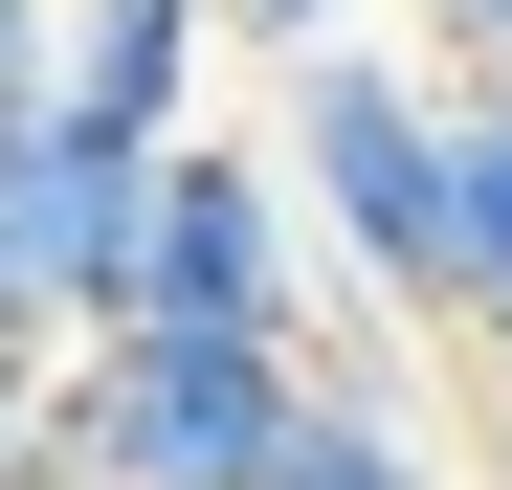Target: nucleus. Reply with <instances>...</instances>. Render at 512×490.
I'll list each match as a JSON object with an SVG mask.
<instances>
[{
	"instance_id": "nucleus-1",
	"label": "nucleus",
	"mask_w": 512,
	"mask_h": 490,
	"mask_svg": "<svg viewBox=\"0 0 512 490\" xmlns=\"http://www.w3.org/2000/svg\"><path fill=\"white\" fill-rule=\"evenodd\" d=\"M268 156L357 312L468 335V90H423L401 45H312V67H268Z\"/></svg>"
},
{
	"instance_id": "nucleus-7",
	"label": "nucleus",
	"mask_w": 512,
	"mask_h": 490,
	"mask_svg": "<svg viewBox=\"0 0 512 490\" xmlns=\"http://www.w3.org/2000/svg\"><path fill=\"white\" fill-rule=\"evenodd\" d=\"M512 312V67H468V335Z\"/></svg>"
},
{
	"instance_id": "nucleus-3",
	"label": "nucleus",
	"mask_w": 512,
	"mask_h": 490,
	"mask_svg": "<svg viewBox=\"0 0 512 490\" xmlns=\"http://www.w3.org/2000/svg\"><path fill=\"white\" fill-rule=\"evenodd\" d=\"M134 312H156V335H334V245H312V201H290L268 134H179V156H156Z\"/></svg>"
},
{
	"instance_id": "nucleus-9",
	"label": "nucleus",
	"mask_w": 512,
	"mask_h": 490,
	"mask_svg": "<svg viewBox=\"0 0 512 490\" xmlns=\"http://www.w3.org/2000/svg\"><path fill=\"white\" fill-rule=\"evenodd\" d=\"M223 45L245 67H312V45H357V0H223Z\"/></svg>"
},
{
	"instance_id": "nucleus-5",
	"label": "nucleus",
	"mask_w": 512,
	"mask_h": 490,
	"mask_svg": "<svg viewBox=\"0 0 512 490\" xmlns=\"http://www.w3.org/2000/svg\"><path fill=\"white\" fill-rule=\"evenodd\" d=\"M201 67H223V0H67V112L112 156H179L201 134Z\"/></svg>"
},
{
	"instance_id": "nucleus-4",
	"label": "nucleus",
	"mask_w": 512,
	"mask_h": 490,
	"mask_svg": "<svg viewBox=\"0 0 512 490\" xmlns=\"http://www.w3.org/2000/svg\"><path fill=\"white\" fill-rule=\"evenodd\" d=\"M134 223H156V156H112L90 112L0 134V290H23L45 335H112L134 312Z\"/></svg>"
},
{
	"instance_id": "nucleus-11",
	"label": "nucleus",
	"mask_w": 512,
	"mask_h": 490,
	"mask_svg": "<svg viewBox=\"0 0 512 490\" xmlns=\"http://www.w3.org/2000/svg\"><path fill=\"white\" fill-rule=\"evenodd\" d=\"M423 23H446V45H468V67H512V0H423Z\"/></svg>"
},
{
	"instance_id": "nucleus-12",
	"label": "nucleus",
	"mask_w": 512,
	"mask_h": 490,
	"mask_svg": "<svg viewBox=\"0 0 512 490\" xmlns=\"http://www.w3.org/2000/svg\"><path fill=\"white\" fill-rule=\"evenodd\" d=\"M468 379H490V446H512V312H490V335H468Z\"/></svg>"
},
{
	"instance_id": "nucleus-10",
	"label": "nucleus",
	"mask_w": 512,
	"mask_h": 490,
	"mask_svg": "<svg viewBox=\"0 0 512 490\" xmlns=\"http://www.w3.org/2000/svg\"><path fill=\"white\" fill-rule=\"evenodd\" d=\"M45 379H67V335H45L23 290H0V424H45Z\"/></svg>"
},
{
	"instance_id": "nucleus-6",
	"label": "nucleus",
	"mask_w": 512,
	"mask_h": 490,
	"mask_svg": "<svg viewBox=\"0 0 512 490\" xmlns=\"http://www.w3.org/2000/svg\"><path fill=\"white\" fill-rule=\"evenodd\" d=\"M268 490H446V446H423V401L379 379V335H312V424Z\"/></svg>"
},
{
	"instance_id": "nucleus-13",
	"label": "nucleus",
	"mask_w": 512,
	"mask_h": 490,
	"mask_svg": "<svg viewBox=\"0 0 512 490\" xmlns=\"http://www.w3.org/2000/svg\"><path fill=\"white\" fill-rule=\"evenodd\" d=\"M0 490H23V424H0Z\"/></svg>"
},
{
	"instance_id": "nucleus-2",
	"label": "nucleus",
	"mask_w": 512,
	"mask_h": 490,
	"mask_svg": "<svg viewBox=\"0 0 512 490\" xmlns=\"http://www.w3.org/2000/svg\"><path fill=\"white\" fill-rule=\"evenodd\" d=\"M312 424V335H67L45 424H23V490H268Z\"/></svg>"
},
{
	"instance_id": "nucleus-8",
	"label": "nucleus",
	"mask_w": 512,
	"mask_h": 490,
	"mask_svg": "<svg viewBox=\"0 0 512 490\" xmlns=\"http://www.w3.org/2000/svg\"><path fill=\"white\" fill-rule=\"evenodd\" d=\"M67 112V0H0V134Z\"/></svg>"
}]
</instances>
